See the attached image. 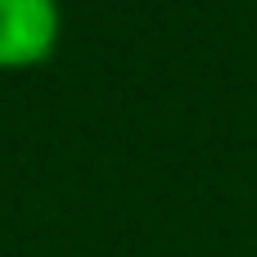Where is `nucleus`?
<instances>
[{"mask_svg":"<svg viewBox=\"0 0 257 257\" xmlns=\"http://www.w3.org/2000/svg\"><path fill=\"white\" fill-rule=\"evenodd\" d=\"M59 0H0V72L41 68L59 50Z\"/></svg>","mask_w":257,"mask_h":257,"instance_id":"nucleus-1","label":"nucleus"}]
</instances>
